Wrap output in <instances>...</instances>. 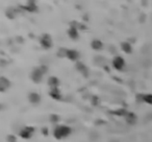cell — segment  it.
I'll return each mask as SVG.
<instances>
[{"mask_svg":"<svg viewBox=\"0 0 152 142\" xmlns=\"http://www.w3.org/2000/svg\"><path fill=\"white\" fill-rule=\"evenodd\" d=\"M72 130L71 127H67V125H57L55 127L54 131H53V136L56 138V139H61V138H66L71 134Z\"/></svg>","mask_w":152,"mask_h":142,"instance_id":"6da1fadb","label":"cell"},{"mask_svg":"<svg viewBox=\"0 0 152 142\" xmlns=\"http://www.w3.org/2000/svg\"><path fill=\"white\" fill-rule=\"evenodd\" d=\"M43 75H44V73H43V71L41 70V68H40V67H36V68H34L32 71H31L30 79L34 83L39 84V83L42 81Z\"/></svg>","mask_w":152,"mask_h":142,"instance_id":"7a4b0ae2","label":"cell"},{"mask_svg":"<svg viewBox=\"0 0 152 142\" xmlns=\"http://www.w3.org/2000/svg\"><path fill=\"white\" fill-rule=\"evenodd\" d=\"M125 60L120 55H116L113 59V67L116 70H122L125 67Z\"/></svg>","mask_w":152,"mask_h":142,"instance_id":"3957f363","label":"cell"},{"mask_svg":"<svg viewBox=\"0 0 152 142\" xmlns=\"http://www.w3.org/2000/svg\"><path fill=\"white\" fill-rule=\"evenodd\" d=\"M34 133V127H25L22 131H20V137L23 139H29Z\"/></svg>","mask_w":152,"mask_h":142,"instance_id":"277c9868","label":"cell"},{"mask_svg":"<svg viewBox=\"0 0 152 142\" xmlns=\"http://www.w3.org/2000/svg\"><path fill=\"white\" fill-rule=\"evenodd\" d=\"M40 42H41V45L44 47V48L48 49V48H51L52 46V40H51V37L45 33V35H43L41 37V40H40Z\"/></svg>","mask_w":152,"mask_h":142,"instance_id":"5b68a950","label":"cell"},{"mask_svg":"<svg viewBox=\"0 0 152 142\" xmlns=\"http://www.w3.org/2000/svg\"><path fill=\"white\" fill-rule=\"evenodd\" d=\"M75 67H76V69L78 70L79 72L81 73L85 77H88L89 76V69L85 64L81 63V62H77V63L75 64Z\"/></svg>","mask_w":152,"mask_h":142,"instance_id":"8992f818","label":"cell"},{"mask_svg":"<svg viewBox=\"0 0 152 142\" xmlns=\"http://www.w3.org/2000/svg\"><path fill=\"white\" fill-rule=\"evenodd\" d=\"M79 52L75 49H68L67 50V57L69 59L70 61H73V62H76L77 63V61L79 59Z\"/></svg>","mask_w":152,"mask_h":142,"instance_id":"52a82bcc","label":"cell"},{"mask_svg":"<svg viewBox=\"0 0 152 142\" xmlns=\"http://www.w3.org/2000/svg\"><path fill=\"white\" fill-rule=\"evenodd\" d=\"M28 100L32 105H38L41 101V96H40L37 92H31V93L28 94Z\"/></svg>","mask_w":152,"mask_h":142,"instance_id":"ba28073f","label":"cell"},{"mask_svg":"<svg viewBox=\"0 0 152 142\" xmlns=\"http://www.w3.org/2000/svg\"><path fill=\"white\" fill-rule=\"evenodd\" d=\"M125 120H126V122H127L128 124H134L135 122H137V117L134 113L127 112V114L125 115Z\"/></svg>","mask_w":152,"mask_h":142,"instance_id":"9c48e42d","label":"cell"},{"mask_svg":"<svg viewBox=\"0 0 152 142\" xmlns=\"http://www.w3.org/2000/svg\"><path fill=\"white\" fill-rule=\"evenodd\" d=\"M11 87V82L9 79H7L4 76H1L0 77V89L1 91H5L6 89H9Z\"/></svg>","mask_w":152,"mask_h":142,"instance_id":"30bf717a","label":"cell"},{"mask_svg":"<svg viewBox=\"0 0 152 142\" xmlns=\"http://www.w3.org/2000/svg\"><path fill=\"white\" fill-rule=\"evenodd\" d=\"M49 95H50V96L55 100L61 99V92H59V90H58L57 88H51L50 91H49Z\"/></svg>","mask_w":152,"mask_h":142,"instance_id":"8fae6325","label":"cell"},{"mask_svg":"<svg viewBox=\"0 0 152 142\" xmlns=\"http://www.w3.org/2000/svg\"><path fill=\"white\" fill-rule=\"evenodd\" d=\"M121 49H122V51L125 52V53H127V55H129V53L132 52V46H131L130 43L127 42V41H124V42L121 43Z\"/></svg>","mask_w":152,"mask_h":142,"instance_id":"7c38bea8","label":"cell"},{"mask_svg":"<svg viewBox=\"0 0 152 142\" xmlns=\"http://www.w3.org/2000/svg\"><path fill=\"white\" fill-rule=\"evenodd\" d=\"M91 46L94 50H101V49L103 48V43L101 42L100 40L95 39L91 42Z\"/></svg>","mask_w":152,"mask_h":142,"instance_id":"4fadbf2b","label":"cell"},{"mask_svg":"<svg viewBox=\"0 0 152 142\" xmlns=\"http://www.w3.org/2000/svg\"><path fill=\"white\" fill-rule=\"evenodd\" d=\"M68 36L70 37L72 40H78V38H79L78 29H76V28H74V27H70L68 29Z\"/></svg>","mask_w":152,"mask_h":142,"instance_id":"5bb4252c","label":"cell"},{"mask_svg":"<svg viewBox=\"0 0 152 142\" xmlns=\"http://www.w3.org/2000/svg\"><path fill=\"white\" fill-rule=\"evenodd\" d=\"M48 85L51 88H57L59 85V79L56 76H50L48 79Z\"/></svg>","mask_w":152,"mask_h":142,"instance_id":"9a60e30c","label":"cell"},{"mask_svg":"<svg viewBox=\"0 0 152 142\" xmlns=\"http://www.w3.org/2000/svg\"><path fill=\"white\" fill-rule=\"evenodd\" d=\"M27 4L28 5L24 6V9H27L28 12H30V13L38 12V5H36V2H34V1H28Z\"/></svg>","mask_w":152,"mask_h":142,"instance_id":"2e32d148","label":"cell"},{"mask_svg":"<svg viewBox=\"0 0 152 142\" xmlns=\"http://www.w3.org/2000/svg\"><path fill=\"white\" fill-rule=\"evenodd\" d=\"M144 103H148V105H152V93H148L144 95Z\"/></svg>","mask_w":152,"mask_h":142,"instance_id":"e0dca14e","label":"cell"},{"mask_svg":"<svg viewBox=\"0 0 152 142\" xmlns=\"http://www.w3.org/2000/svg\"><path fill=\"white\" fill-rule=\"evenodd\" d=\"M49 119H50V122L56 123V122H58V120H59V117H58V115H56V114H51L50 117H49Z\"/></svg>","mask_w":152,"mask_h":142,"instance_id":"ac0fdd59","label":"cell"},{"mask_svg":"<svg viewBox=\"0 0 152 142\" xmlns=\"http://www.w3.org/2000/svg\"><path fill=\"white\" fill-rule=\"evenodd\" d=\"M67 50H68V49H66V48H61L57 51V55H58V57H67Z\"/></svg>","mask_w":152,"mask_h":142,"instance_id":"d6986e66","label":"cell"},{"mask_svg":"<svg viewBox=\"0 0 152 142\" xmlns=\"http://www.w3.org/2000/svg\"><path fill=\"white\" fill-rule=\"evenodd\" d=\"M144 95H145V94L137 93V95H135V100H137V103H144Z\"/></svg>","mask_w":152,"mask_h":142,"instance_id":"ffe728a7","label":"cell"},{"mask_svg":"<svg viewBox=\"0 0 152 142\" xmlns=\"http://www.w3.org/2000/svg\"><path fill=\"white\" fill-rule=\"evenodd\" d=\"M6 141L7 142H17V138H16L14 135H9L7 138H6Z\"/></svg>","mask_w":152,"mask_h":142,"instance_id":"44dd1931","label":"cell"},{"mask_svg":"<svg viewBox=\"0 0 152 142\" xmlns=\"http://www.w3.org/2000/svg\"><path fill=\"white\" fill-rule=\"evenodd\" d=\"M98 101H99V99H98V97H97V96H93V97H92V103H93V105L97 106V105H98Z\"/></svg>","mask_w":152,"mask_h":142,"instance_id":"7402d4cb","label":"cell"},{"mask_svg":"<svg viewBox=\"0 0 152 142\" xmlns=\"http://www.w3.org/2000/svg\"><path fill=\"white\" fill-rule=\"evenodd\" d=\"M40 68H41V70L43 71V73H46V72H47V70H48L47 66H45V65H42V66L40 67Z\"/></svg>","mask_w":152,"mask_h":142,"instance_id":"603a6c76","label":"cell"},{"mask_svg":"<svg viewBox=\"0 0 152 142\" xmlns=\"http://www.w3.org/2000/svg\"><path fill=\"white\" fill-rule=\"evenodd\" d=\"M43 133H44V135H47V134H48V133H47V129H46V127L44 129V130H43Z\"/></svg>","mask_w":152,"mask_h":142,"instance_id":"cb8c5ba5","label":"cell"}]
</instances>
